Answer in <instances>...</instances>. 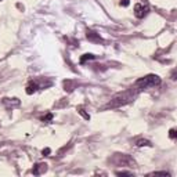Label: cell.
Returning a JSON list of instances; mask_svg holds the SVG:
<instances>
[{
    "mask_svg": "<svg viewBox=\"0 0 177 177\" xmlns=\"http://www.w3.org/2000/svg\"><path fill=\"white\" fill-rule=\"evenodd\" d=\"M137 96V91H133L132 90H126L123 93H118L116 96L112 97V100L109 101L108 107H121V105H126L128 102H130L133 98Z\"/></svg>",
    "mask_w": 177,
    "mask_h": 177,
    "instance_id": "1",
    "label": "cell"
},
{
    "mask_svg": "<svg viewBox=\"0 0 177 177\" xmlns=\"http://www.w3.org/2000/svg\"><path fill=\"white\" fill-rule=\"evenodd\" d=\"M161 85V78L158 75H147L144 78H140L138 81H136V87L138 90L143 89H148V87H154V86Z\"/></svg>",
    "mask_w": 177,
    "mask_h": 177,
    "instance_id": "2",
    "label": "cell"
},
{
    "mask_svg": "<svg viewBox=\"0 0 177 177\" xmlns=\"http://www.w3.org/2000/svg\"><path fill=\"white\" fill-rule=\"evenodd\" d=\"M149 11V7L147 4H141V3H137V4L134 6V15L137 17V18H144V17L148 14Z\"/></svg>",
    "mask_w": 177,
    "mask_h": 177,
    "instance_id": "3",
    "label": "cell"
},
{
    "mask_svg": "<svg viewBox=\"0 0 177 177\" xmlns=\"http://www.w3.org/2000/svg\"><path fill=\"white\" fill-rule=\"evenodd\" d=\"M86 38H87L90 42H96V43H102L104 42L102 40V38L100 36V33H97L94 31H90V29L86 32Z\"/></svg>",
    "mask_w": 177,
    "mask_h": 177,
    "instance_id": "4",
    "label": "cell"
},
{
    "mask_svg": "<svg viewBox=\"0 0 177 177\" xmlns=\"http://www.w3.org/2000/svg\"><path fill=\"white\" fill-rule=\"evenodd\" d=\"M46 170H47V165L46 163H36L32 169V173L35 176H39V174H43Z\"/></svg>",
    "mask_w": 177,
    "mask_h": 177,
    "instance_id": "5",
    "label": "cell"
},
{
    "mask_svg": "<svg viewBox=\"0 0 177 177\" xmlns=\"http://www.w3.org/2000/svg\"><path fill=\"white\" fill-rule=\"evenodd\" d=\"M3 104H4L7 108H15V107H19V100L18 98H3Z\"/></svg>",
    "mask_w": 177,
    "mask_h": 177,
    "instance_id": "6",
    "label": "cell"
},
{
    "mask_svg": "<svg viewBox=\"0 0 177 177\" xmlns=\"http://www.w3.org/2000/svg\"><path fill=\"white\" fill-rule=\"evenodd\" d=\"M38 89H39V86H38V83H35V82H31L28 86H26V94H33V93H36L38 91Z\"/></svg>",
    "mask_w": 177,
    "mask_h": 177,
    "instance_id": "7",
    "label": "cell"
},
{
    "mask_svg": "<svg viewBox=\"0 0 177 177\" xmlns=\"http://www.w3.org/2000/svg\"><path fill=\"white\" fill-rule=\"evenodd\" d=\"M136 145H137V147H152V144H151V143H149L148 140H144V138H141V140H137Z\"/></svg>",
    "mask_w": 177,
    "mask_h": 177,
    "instance_id": "8",
    "label": "cell"
},
{
    "mask_svg": "<svg viewBox=\"0 0 177 177\" xmlns=\"http://www.w3.org/2000/svg\"><path fill=\"white\" fill-rule=\"evenodd\" d=\"M96 55L94 54H85L83 57H81V64H85L86 61H90V60H94Z\"/></svg>",
    "mask_w": 177,
    "mask_h": 177,
    "instance_id": "9",
    "label": "cell"
},
{
    "mask_svg": "<svg viewBox=\"0 0 177 177\" xmlns=\"http://www.w3.org/2000/svg\"><path fill=\"white\" fill-rule=\"evenodd\" d=\"M76 109H78V112L81 113V115H82L83 118L86 119V121H89V119H90V115H89V113L85 111V108H83V107H78V108H76Z\"/></svg>",
    "mask_w": 177,
    "mask_h": 177,
    "instance_id": "10",
    "label": "cell"
},
{
    "mask_svg": "<svg viewBox=\"0 0 177 177\" xmlns=\"http://www.w3.org/2000/svg\"><path fill=\"white\" fill-rule=\"evenodd\" d=\"M149 176H166V177H169L170 173L169 172H154V173H149Z\"/></svg>",
    "mask_w": 177,
    "mask_h": 177,
    "instance_id": "11",
    "label": "cell"
},
{
    "mask_svg": "<svg viewBox=\"0 0 177 177\" xmlns=\"http://www.w3.org/2000/svg\"><path fill=\"white\" fill-rule=\"evenodd\" d=\"M53 119V113H47L46 116H43L42 118V122H50Z\"/></svg>",
    "mask_w": 177,
    "mask_h": 177,
    "instance_id": "12",
    "label": "cell"
},
{
    "mask_svg": "<svg viewBox=\"0 0 177 177\" xmlns=\"http://www.w3.org/2000/svg\"><path fill=\"white\" fill-rule=\"evenodd\" d=\"M169 137H170V138H176V137H177L176 129H170V130H169Z\"/></svg>",
    "mask_w": 177,
    "mask_h": 177,
    "instance_id": "13",
    "label": "cell"
},
{
    "mask_svg": "<svg viewBox=\"0 0 177 177\" xmlns=\"http://www.w3.org/2000/svg\"><path fill=\"white\" fill-rule=\"evenodd\" d=\"M116 174L118 176H133L132 172H125V170H122V172H116Z\"/></svg>",
    "mask_w": 177,
    "mask_h": 177,
    "instance_id": "14",
    "label": "cell"
},
{
    "mask_svg": "<svg viewBox=\"0 0 177 177\" xmlns=\"http://www.w3.org/2000/svg\"><path fill=\"white\" fill-rule=\"evenodd\" d=\"M129 4H130V0H121V6H123V7H128Z\"/></svg>",
    "mask_w": 177,
    "mask_h": 177,
    "instance_id": "15",
    "label": "cell"
},
{
    "mask_svg": "<svg viewBox=\"0 0 177 177\" xmlns=\"http://www.w3.org/2000/svg\"><path fill=\"white\" fill-rule=\"evenodd\" d=\"M50 152H51V149H50V148H44V149H43V155H50Z\"/></svg>",
    "mask_w": 177,
    "mask_h": 177,
    "instance_id": "16",
    "label": "cell"
},
{
    "mask_svg": "<svg viewBox=\"0 0 177 177\" xmlns=\"http://www.w3.org/2000/svg\"><path fill=\"white\" fill-rule=\"evenodd\" d=\"M172 79H173V81L176 79V72H173V73H172Z\"/></svg>",
    "mask_w": 177,
    "mask_h": 177,
    "instance_id": "17",
    "label": "cell"
}]
</instances>
